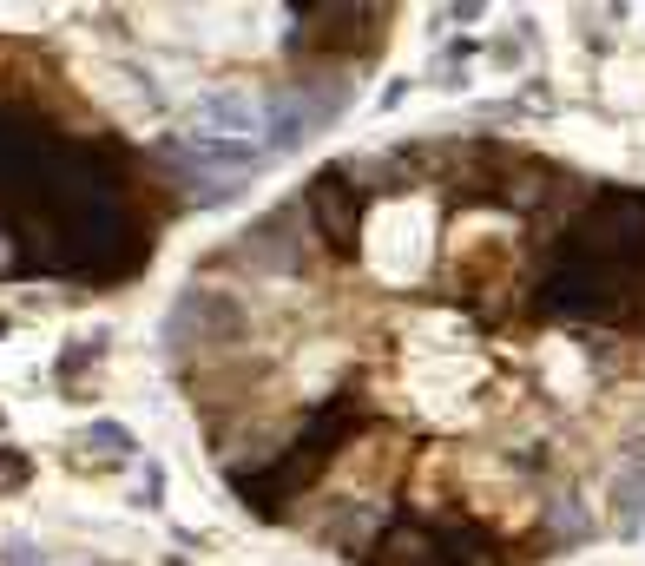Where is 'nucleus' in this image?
Masks as SVG:
<instances>
[{
  "label": "nucleus",
  "instance_id": "nucleus-11",
  "mask_svg": "<svg viewBox=\"0 0 645 566\" xmlns=\"http://www.w3.org/2000/svg\"><path fill=\"white\" fill-rule=\"evenodd\" d=\"M27 474H33V461H27V455H14V448H0V488H20Z\"/></svg>",
  "mask_w": 645,
  "mask_h": 566
},
{
  "label": "nucleus",
  "instance_id": "nucleus-9",
  "mask_svg": "<svg viewBox=\"0 0 645 566\" xmlns=\"http://www.w3.org/2000/svg\"><path fill=\"white\" fill-rule=\"evenodd\" d=\"M191 126L198 139H244V132H264V106L257 93H211L191 106Z\"/></svg>",
  "mask_w": 645,
  "mask_h": 566
},
{
  "label": "nucleus",
  "instance_id": "nucleus-6",
  "mask_svg": "<svg viewBox=\"0 0 645 566\" xmlns=\"http://www.w3.org/2000/svg\"><path fill=\"white\" fill-rule=\"evenodd\" d=\"M303 211H310L316 237H323L336 257H356V244H362V185L349 178V165H323V172H310V185H303Z\"/></svg>",
  "mask_w": 645,
  "mask_h": 566
},
{
  "label": "nucleus",
  "instance_id": "nucleus-10",
  "mask_svg": "<svg viewBox=\"0 0 645 566\" xmlns=\"http://www.w3.org/2000/svg\"><path fill=\"white\" fill-rule=\"evenodd\" d=\"M86 448H99V455H132V428L93 422V428H86Z\"/></svg>",
  "mask_w": 645,
  "mask_h": 566
},
{
  "label": "nucleus",
  "instance_id": "nucleus-1",
  "mask_svg": "<svg viewBox=\"0 0 645 566\" xmlns=\"http://www.w3.org/2000/svg\"><path fill=\"white\" fill-rule=\"evenodd\" d=\"M362 428V409L356 402H336V409H323L310 428H303L297 441H290L284 455L270 461L264 474H251V468H231V488H237V501L251 507V514H284L290 501H297L303 488H316V474L330 468L336 455H343V441Z\"/></svg>",
  "mask_w": 645,
  "mask_h": 566
},
{
  "label": "nucleus",
  "instance_id": "nucleus-2",
  "mask_svg": "<svg viewBox=\"0 0 645 566\" xmlns=\"http://www.w3.org/2000/svg\"><path fill=\"white\" fill-rule=\"evenodd\" d=\"M158 152L185 172V185H191V198H198V205L231 198V191L244 185L257 165H264V152H257L251 139H198V132H178V139H165Z\"/></svg>",
  "mask_w": 645,
  "mask_h": 566
},
{
  "label": "nucleus",
  "instance_id": "nucleus-8",
  "mask_svg": "<svg viewBox=\"0 0 645 566\" xmlns=\"http://www.w3.org/2000/svg\"><path fill=\"white\" fill-rule=\"evenodd\" d=\"M297 218H303L297 205H277V211H264V218H257L251 231H244V257H251V264H264V270H284V277H297V270H303Z\"/></svg>",
  "mask_w": 645,
  "mask_h": 566
},
{
  "label": "nucleus",
  "instance_id": "nucleus-5",
  "mask_svg": "<svg viewBox=\"0 0 645 566\" xmlns=\"http://www.w3.org/2000/svg\"><path fill=\"white\" fill-rule=\"evenodd\" d=\"M244 336V303L211 290V283H191L185 297L165 310V349L191 356V349H224Z\"/></svg>",
  "mask_w": 645,
  "mask_h": 566
},
{
  "label": "nucleus",
  "instance_id": "nucleus-4",
  "mask_svg": "<svg viewBox=\"0 0 645 566\" xmlns=\"http://www.w3.org/2000/svg\"><path fill=\"white\" fill-rule=\"evenodd\" d=\"M290 20L297 27L284 33V47L297 53V60H310V53H376L382 33H389V14L382 7H290Z\"/></svg>",
  "mask_w": 645,
  "mask_h": 566
},
{
  "label": "nucleus",
  "instance_id": "nucleus-3",
  "mask_svg": "<svg viewBox=\"0 0 645 566\" xmlns=\"http://www.w3.org/2000/svg\"><path fill=\"white\" fill-rule=\"evenodd\" d=\"M349 93H356V86H349L343 73H316V79H303V86L264 93L257 99V106H264V145L270 152H297L323 119H336V112L349 106Z\"/></svg>",
  "mask_w": 645,
  "mask_h": 566
},
{
  "label": "nucleus",
  "instance_id": "nucleus-7",
  "mask_svg": "<svg viewBox=\"0 0 645 566\" xmlns=\"http://www.w3.org/2000/svg\"><path fill=\"white\" fill-rule=\"evenodd\" d=\"M362 566H455V553H448L441 527H428V520L402 514V520H389V527L369 540Z\"/></svg>",
  "mask_w": 645,
  "mask_h": 566
}]
</instances>
